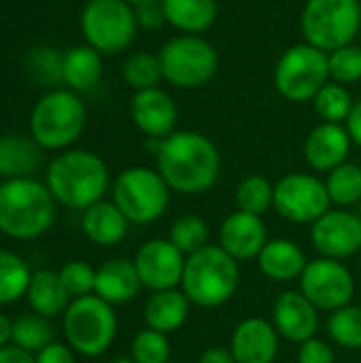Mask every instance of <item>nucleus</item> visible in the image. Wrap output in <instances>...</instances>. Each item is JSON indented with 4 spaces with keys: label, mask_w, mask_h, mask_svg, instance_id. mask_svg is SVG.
Returning <instances> with one entry per match:
<instances>
[{
    "label": "nucleus",
    "mask_w": 361,
    "mask_h": 363,
    "mask_svg": "<svg viewBox=\"0 0 361 363\" xmlns=\"http://www.w3.org/2000/svg\"><path fill=\"white\" fill-rule=\"evenodd\" d=\"M298 363H336V353L330 342L315 336L298 347Z\"/></svg>",
    "instance_id": "41"
},
{
    "label": "nucleus",
    "mask_w": 361,
    "mask_h": 363,
    "mask_svg": "<svg viewBox=\"0 0 361 363\" xmlns=\"http://www.w3.org/2000/svg\"><path fill=\"white\" fill-rule=\"evenodd\" d=\"M272 81L285 100L294 104L313 102V98L330 83L328 53L309 43H298L283 51L274 66Z\"/></svg>",
    "instance_id": "9"
},
{
    "label": "nucleus",
    "mask_w": 361,
    "mask_h": 363,
    "mask_svg": "<svg viewBox=\"0 0 361 363\" xmlns=\"http://www.w3.org/2000/svg\"><path fill=\"white\" fill-rule=\"evenodd\" d=\"M300 291L317 311L334 313L351 304L355 296V279L343 262L317 257L306 264L300 277Z\"/></svg>",
    "instance_id": "13"
},
{
    "label": "nucleus",
    "mask_w": 361,
    "mask_h": 363,
    "mask_svg": "<svg viewBox=\"0 0 361 363\" xmlns=\"http://www.w3.org/2000/svg\"><path fill=\"white\" fill-rule=\"evenodd\" d=\"M62 60L64 55H60L55 49H36L28 57V70L36 81L45 85H55L57 81H64Z\"/></svg>",
    "instance_id": "40"
},
{
    "label": "nucleus",
    "mask_w": 361,
    "mask_h": 363,
    "mask_svg": "<svg viewBox=\"0 0 361 363\" xmlns=\"http://www.w3.org/2000/svg\"><path fill=\"white\" fill-rule=\"evenodd\" d=\"M328 336L334 345L347 351L361 349V306L349 304L345 308L330 313Z\"/></svg>",
    "instance_id": "34"
},
{
    "label": "nucleus",
    "mask_w": 361,
    "mask_h": 363,
    "mask_svg": "<svg viewBox=\"0 0 361 363\" xmlns=\"http://www.w3.org/2000/svg\"><path fill=\"white\" fill-rule=\"evenodd\" d=\"M198 363H236V359H234L230 347L228 349L226 347H211L200 355Z\"/></svg>",
    "instance_id": "45"
},
{
    "label": "nucleus",
    "mask_w": 361,
    "mask_h": 363,
    "mask_svg": "<svg viewBox=\"0 0 361 363\" xmlns=\"http://www.w3.org/2000/svg\"><path fill=\"white\" fill-rule=\"evenodd\" d=\"M309 259L304 249L291 238H272L264 245L257 255V266L264 277L274 283H291L300 281Z\"/></svg>",
    "instance_id": "22"
},
{
    "label": "nucleus",
    "mask_w": 361,
    "mask_h": 363,
    "mask_svg": "<svg viewBox=\"0 0 361 363\" xmlns=\"http://www.w3.org/2000/svg\"><path fill=\"white\" fill-rule=\"evenodd\" d=\"M132 359L136 363H168L170 342L168 336L155 330H143L132 340Z\"/></svg>",
    "instance_id": "38"
},
{
    "label": "nucleus",
    "mask_w": 361,
    "mask_h": 363,
    "mask_svg": "<svg viewBox=\"0 0 361 363\" xmlns=\"http://www.w3.org/2000/svg\"><path fill=\"white\" fill-rule=\"evenodd\" d=\"M102 53L89 45H77L64 53L62 79L74 91L94 89L102 79Z\"/></svg>",
    "instance_id": "27"
},
{
    "label": "nucleus",
    "mask_w": 361,
    "mask_h": 363,
    "mask_svg": "<svg viewBox=\"0 0 361 363\" xmlns=\"http://www.w3.org/2000/svg\"><path fill=\"white\" fill-rule=\"evenodd\" d=\"M13 338V323L0 313V347H6Z\"/></svg>",
    "instance_id": "47"
},
{
    "label": "nucleus",
    "mask_w": 361,
    "mask_h": 363,
    "mask_svg": "<svg viewBox=\"0 0 361 363\" xmlns=\"http://www.w3.org/2000/svg\"><path fill=\"white\" fill-rule=\"evenodd\" d=\"M168 240L187 257L209 245V223L198 215H183L172 223Z\"/></svg>",
    "instance_id": "35"
},
{
    "label": "nucleus",
    "mask_w": 361,
    "mask_h": 363,
    "mask_svg": "<svg viewBox=\"0 0 361 363\" xmlns=\"http://www.w3.org/2000/svg\"><path fill=\"white\" fill-rule=\"evenodd\" d=\"M166 23L183 34H202L215 21L219 13L217 0H162Z\"/></svg>",
    "instance_id": "25"
},
{
    "label": "nucleus",
    "mask_w": 361,
    "mask_h": 363,
    "mask_svg": "<svg viewBox=\"0 0 361 363\" xmlns=\"http://www.w3.org/2000/svg\"><path fill=\"white\" fill-rule=\"evenodd\" d=\"M128 4H132L134 9L136 6H145V4H155V2H162V0H126Z\"/></svg>",
    "instance_id": "48"
},
{
    "label": "nucleus",
    "mask_w": 361,
    "mask_h": 363,
    "mask_svg": "<svg viewBox=\"0 0 361 363\" xmlns=\"http://www.w3.org/2000/svg\"><path fill=\"white\" fill-rule=\"evenodd\" d=\"M360 217H361V213H360Z\"/></svg>",
    "instance_id": "52"
},
{
    "label": "nucleus",
    "mask_w": 361,
    "mask_h": 363,
    "mask_svg": "<svg viewBox=\"0 0 361 363\" xmlns=\"http://www.w3.org/2000/svg\"><path fill=\"white\" fill-rule=\"evenodd\" d=\"M234 202L236 211L262 217L274 206V185L264 174H249L236 185Z\"/></svg>",
    "instance_id": "29"
},
{
    "label": "nucleus",
    "mask_w": 361,
    "mask_h": 363,
    "mask_svg": "<svg viewBox=\"0 0 361 363\" xmlns=\"http://www.w3.org/2000/svg\"><path fill=\"white\" fill-rule=\"evenodd\" d=\"M136 21H138V28H147V30H155V28H162L166 23V17H164V11H162V4L155 2V4H145V6H136Z\"/></svg>",
    "instance_id": "42"
},
{
    "label": "nucleus",
    "mask_w": 361,
    "mask_h": 363,
    "mask_svg": "<svg viewBox=\"0 0 361 363\" xmlns=\"http://www.w3.org/2000/svg\"><path fill=\"white\" fill-rule=\"evenodd\" d=\"M172 189L157 168L132 166L113 181V202L130 223L147 225L162 219L170 206Z\"/></svg>",
    "instance_id": "7"
},
{
    "label": "nucleus",
    "mask_w": 361,
    "mask_h": 363,
    "mask_svg": "<svg viewBox=\"0 0 361 363\" xmlns=\"http://www.w3.org/2000/svg\"><path fill=\"white\" fill-rule=\"evenodd\" d=\"M268 242V230L260 215L234 211L219 225V247L238 264L257 259Z\"/></svg>",
    "instance_id": "17"
},
{
    "label": "nucleus",
    "mask_w": 361,
    "mask_h": 363,
    "mask_svg": "<svg viewBox=\"0 0 361 363\" xmlns=\"http://www.w3.org/2000/svg\"><path fill=\"white\" fill-rule=\"evenodd\" d=\"M272 325L281 338L302 345L319 330V311L298 291H283L272 306Z\"/></svg>",
    "instance_id": "18"
},
{
    "label": "nucleus",
    "mask_w": 361,
    "mask_h": 363,
    "mask_svg": "<svg viewBox=\"0 0 361 363\" xmlns=\"http://www.w3.org/2000/svg\"><path fill=\"white\" fill-rule=\"evenodd\" d=\"M168 363H183V362H168Z\"/></svg>",
    "instance_id": "51"
},
{
    "label": "nucleus",
    "mask_w": 361,
    "mask_h": 363,
    "mask_svg": "<svg viewBox=\"0 0 361 363\" xmlns=\"http://www.w3.org/2000/svg\"><path fill=\"white\" fill-rule=\"evenodd\" d=\"M83 234L98 247H115L128 236L130 221L115 202H98L83 211Z\"/></svg>",
    "instance_id": "24"
},
{
    "label": "nucleus",
    "mask_w": 361,
    "mask_h": 363,
    "mask_svg": "<svg viewBox=\"0 0 361 363\" xmlns=\"http://www.w3.org/2000/svg\"><path fill=\"white\" fill-rule=\"evenodd\" d=\"M121 74H123V81H126L134 91L160 87V81L164 79L160 57L153 55V53H147V51L132 53V55L123 62Z\"/></svg>",
    "instance_id": "33"
},
{
    "label": "nucleus",
    "mask_w": 361,
    "mask_h": 363,
    "mask_svg": "<svg viewBox=\"0 0 361 363\" xmlns=\"http://www.w3.org/2000/svg\"><path fill=\"white\" fill-rule=\"evenodd\" d=\"M53 330L49 321L40 315H23L13 323V345L28 351L38 353L53 340Z\"/></svg>",
    "instance_id": "36"
},
{
    "label": "nucleus",
    "mask_w": 361,
    "mask_h": 363,
    "mask_svg": "<svg viewBox=\"0 0 361 363\" xmlns=\"http://www.w3.org/2000/svg\"><path fill=\"white\" fill-rule=\"evenodd\" d=\"M60 279L70 298L91 296L96 289V270L87 262H68L60 270Z\"/></svg>",
    "instance_id": "39"
},
{
    "label": "nucleus",
    "mask_w": 361,
    "mask_h": 363,
    "mask_svg": "<svg viewBox=\"0 0 361 363\" xmlns=\"http://www.w3.org/2000/svg\"><path fill=\"white\" fill-rule=\"evenodd\" d=\"M130 117L134 125L153 140H164L177 132L179 111L172 96L162 87L134 91L130 100Z\"/></svg>",
    "instance_id": "16"
},
{
    "label": "nucleus",
    "mask_w": 361,
    "mask_h": 363,
    "mask_svg": "<svg viewBox=\"0 0 361 363\" xmlns=\"http://www.w3.org/2000/svg\"><path fill=\"white\" fill-rule=\"evenodd\" d=\"M64 336L68 347L83 357H100L117 336V317L109 302L96 294L74 298L64 313Z\"/></svg>",
    "instance_id": "8"
},
{
    "label": "nucleus",
    "mask_w": 361,
    "mask_h": 363,
    "mask_svg": "<svg viewBox=\"0 0 361 363\" xmlns=\"http://www.w3.org/2000/svg\"><path fill=\"white\" fill-rule=\"evenodd\" d=\"M55 221V198L47 183L9 179L0 185V232L15 240H32Z\"/></svg>",
    "instance_id": "3"
},
{
    "label": "nucleus",
    "mask_w": 361,
    "mask_h": 363,
    "mask_svg": "<svg viewBox=\"0 0 361 363\" xmlns=\"http://www.w3.org/2000/svg\"><path fill=\"white\" fill-rule=\"evenodd\" d=\"M240 285V266L219 245L187 255L181 291L200 308H219L228 304Z\"/></svg>",
    "instance_id": "4"
},
{
    "label": "nucleus",
    "mask_w": 361,
    "mask_h": 363,
    "mask_svg": "<svg viewBox=\"0 0 361 363\" xmlns=\"http://www.w3.org/2000/svg\"><path fill=\"white\" fill-rule=\"evenodd\" d=\"M313 106H315V113L319 115V119L323 123H340V125H345L351 111H353V106H355V102H353L351 91L347 89V85L330 81L313 98Z\"/></svg>",
    "instance_id": "32"
},
{
    "label": "nucleus",
    "mask_w": 361,
    "mask_h": 363,
    "mask_svg": "<svg viewBox=\"0 0 361 363\" xmlns=\"http://www.w3.org/2000/svg\"><path fill=\"white\" fill-rule=\"evenodd\" d=\"M85 128V104L68 89L45 94L30 117V132L43 149L70 147Z\"/></svg>",
    "instance_id": "10"
},
{
    "label": "nucleus",
    "mask_w": 361,
    "mask_h": 363,
    "mask_svg": "<svg viewBox=\"0 0 361 363\" xmlns=\"http://www.w3.org/2000/svg\"><path fill=\"white\" fill-rule=\"evenodd\" d=\"M155 164L168 187L183 196L206 194L221 174V153L217 145L196 130H177L160 140Z\"/></svg>",
    "instance_id": "1"
},
{
    "label": "nucleus",
    "mask_w": 361,
    "mask_h": 363,
    "mask_svg": "<svg viewBox=\"0 0 361 363\" xmlns=\"http://www.w3.org/2000/svg\"><path fill=\"white\" fill-rule=\"evenodd\" d=\"M360 266H361V251H360Z\"/></svg>",
    "instance_id": "50"
},
{
    "label": "nucleus",
    "mask_w": 361,
    "mask_h": 363,
    "mask_svg": "<svg viewBox=\"0 0 361 363\" xmlns=\"http://www.w3.org/2000/svg\"><path fill=\"white\" fill-rule=\"evenodd\" d=\"M185 255L168 238H151L136 251L134 266L143 287L153 291H166L181 287Z\"/></svg>",
    "instance_id": "15"
},
{
    "label": "nucleus",
    "mask_w": 361,
    "mask_h": 363,
    "mask_svg": "<svg viewBox=\"0 0 361 363\" xmlns=\"http://www.w3.org/2000/svg\"><path fill=\"white\" fill-rule=\"evenodd\" d=\"M164 81L179 89H198L213 81L219 68V53L200 34H179L168 38L160 53Z\"/></svg>",
    "instance_id": "6"
},
{
    "label": "nucleus",
    "mask_w": 361,
    "mask_h": 363,
    "mask_svg": "<svg viewBox=\"0 0 361 363\" xmlns=\"http://www.w3.org/2000/svg\"><path fill=\"white\" fill-rule=\"evenodd\" d=\"M81 30L96 51L121 53L138 34L136 11L126 0H87L81 13Z\"/></svg>",
    "instance_id": "11"
},
{
    "label": "nucleus",
    "mask_w": 361,
    "mask_h": 363,
    "mask_svg": "<svg viewBox=\"0 0 361 363\" xmlns=\"http://www.w3.org/2000/svg\"><path fill=\"white\" fill-rule=\"evenodd\" d=\"M111 363H136L132 357H119V359H115V362Z\"/></svg>",
    "instance_id": "49"
},
{
    "label": "nucleus",
    "mask_w": 361,
    "mask_h": 363,
    "mask_svg": "<svg viewBox=\"0 0 361 363\" xmlns=\"http://www.w3.org/2000/svg\"><path fill=\"white\" fill-rule=\"evenodd\" d=\"M30 281L28 264L11 251H0V306L13 304L26 296Z\"/></svg>",
    "instance_id": "31"
},
{
    "label": "nucleus",
    "mask_w": 361,
    "mask_h": 363,
    "mask_svg": "<svg viewBox=\"0 0 361 363\" xmlns=\"http://www.w3.org/2000/svg\"><path fill=\"white\" fill-rule=\"evenodd\" d=\"M40 166V147L23 136L0 138V177L26 179Z\"/></svg>",
    "instance_id": "28"
},
{
    "label": "nucleus",
    "mask_w": 361,
    "mask_h": 363,
    "mask_svg": "<svg viewBox=\"0 0 361 363\" xmlns=\"http://www.w3.org/2000/svg\"><path fill=\"white\" fill-rule=\"evenodd\" d=\"M279 332L272 321L249 317L230 336V351L236 363H274L279 355Z\"/></svg>",
    "instance_id": "19"
},
{
    "label": "nucleus",
    "mask_w": 361,
    "mask_h": 363,
    "mask_svg": "<svg viewBox=\"0 0 361 363\" xmlns=\"http://www.w3.org/2000/svg\"><path fill=\"white\" fill-rule=\"evenodd\" d=\"M36 363H74V355L66 345L51 342L36 353Z\"/></svg>",
    "instance_id": "43"
},
{
    "label": "nucleus",
    "mask_w": 361,
    "mask_h": 363,
    "mask_svg": "<svg viewBox=\"0 0 361 363\" xmlns=\"http://www.w3.org/2000/svg\"><path fill=\"white\" fill-rule=\"evenodd\" d=\"M109 168L104 160L85 149L57 155L47 168V187L55 202L72 211H87L102 202L109 189Z\"/></svg>",
    "instance_id": "2"
},
{
    "label": "nucleus",
    "mask_w": 361,
    "mask_h": 363,
    "mask_svg": "<svg viewBox=\"0 0 361 363\" xmlns=\"http://www.w3.org/2000/svg\"><path fill=\"white\" fill-rule=\"evenodd\" d=\"M189 306L191 302L179 287L166 291H153L145 302V311H143L145 323L149 330L162 332L166 336L174 334L189 319Z\"/></svg>",
    "instance_id": "23"
},
{
    "label": "nucleus",
    "mask_w": 361,
    "mask_h": 363,
    "mask_svg": "<svg viewBox=\"0 0 361 363\" xmlns=\"http://www.w3.org/2000/svg\"><path fill=\"white\" fill-rule=\"evenodd\" d=\"M0 363H36V357L19 347H0Z\"/></svg>",
    "instance_id": "44"
},
{
    "label": "nucleus",
    "mask_w": 361,
    "mask_h": 363,
    "mask_svg": "<svg viewBox=\"0 0 361 363\" xmlns=\"http://www.w3.org/2000/svg\"><path fill=\"white\" fill-rule=\"evenodd\" d=\"M345 128H347V132H349L353 145H357L361 149V100L360 102H355V106H353V111H351V115H349Z\"/></svg>",
    "instance_id": "46"
},
{
    "label": "nucleus",
    "mask_w": 361,
    "mask_h": 363,
    "mask_svg": "<svg viewBox=\"0 0 361 363\" xmlns=\"http://www.w3.org/2000/svg\"><path fill=\"white\" fill-rule=\"evenodd\" d=\"M143 283L140 277L136 272L134 259H123V257H115L104 262L98 270H96V289L94 294L109 302L111 306L117 304H128L132 302L138 291H140Z\"/></svg>",
    "instance_id": "21"
},
{
    "label": "nucleus",
    "mask_w": 361,
    "mask_h": 363,
    "mask_svg": "<svg viewBox=\"0 0 361 363\" xmlns=\"http://www.w3.org/2000/svg\"><path fill=\"white\" fill-rule=\"evenodd\" d=\"M311 242L321 257L347 259L361 251V217L349 208H330L311 225Z\"/></svg>",
    "instance_id": "14"
},
{
    "label": "nucleus",
    "mask_w": 361,
    "mask_h": 363,
    "mask_svg": "<svg viewBox=\"0 0 361 363\" xmlns=\"http://www.w3.org/2000/svg\"><path fill=\"white\" fill-rule=\"evenodd\" d=\"M330 60V81L340 85H353L361 81V47L347 45L332 53H328Z\"/></svg>",
    "instance_id": "37"
},
{
    "label": "nucleus",
    "mask_w": 361,
    "mask_h": 363,
    "mask_svg": "<svg viewBox=\"0 0 361 363\" xmlns=\"http://www.w3.org/2000/svg\"><path fill=\"white\" fill-rule=\"evenodd\" d=\"M353 140L340 123H319L304 140V160L315 172H332L349 160Z\"/></svg>",
    "instance_id": "20"
},
{
    "label": "nucleus",
    "mask_w": 361,
    "mask_h": 363,
    "mask_svg": "<svg viewBox=\"0 0 361 363\" xmlns=\"http://www.w3.org/2000/svg\"><path fill=\"white\" fill-rule=\"evenodd\" d=\"M326 189L338 208H351L361 202V168L357 164L345 162L326 177Z\"/></svg>",
    "instance_id": "30"
},
{
    "label": "nucleus",
    "mask_w": 361,
    "mask_h": 363,
    "mask_svg": "<svg viewBox=\"0 0 361 363\" xmlns=\"http://www.w3.org/2000/svg\"><path fill=\"white\" fill-rule=\"evenodd\" d=\"M332 208L326 181L309 172H291L274 183V211L298 225H313Z\"/></svg>",
    "instance_id": "12"
},
{
    "label": "nucleus",
    "mask_w": 361,
    "mask_h": 363,
    "mask_svg": "<svg viewBox=\"0 0 361 363\" xmlns=\"http://www.w3.org/2000/svg\"><path fill=\"white\" fill-rule=\"evenodd\" d=\"M360 28V0H306L300 15L304 43L326 53L351 45Z\"/></svg>",
    "instance_id": "5"
},
{
    "label": "nucleus",
    "mask_w": 361,
    "mask_h": 363,
    "mask_svg": "<svg viewBox=\"0 0 361 363\" xmlns=\"http://www.w3.org/2000/svg\"><path fill=\"white\" fill-rule=\"evenodd\" d=\"M26 296L32 311L45 319L64 315L70 306V294L66 291L60 272L53 270H38L36 274H32Z\"/></svg>",
    "instance_id": "26"
}]
</instances>
